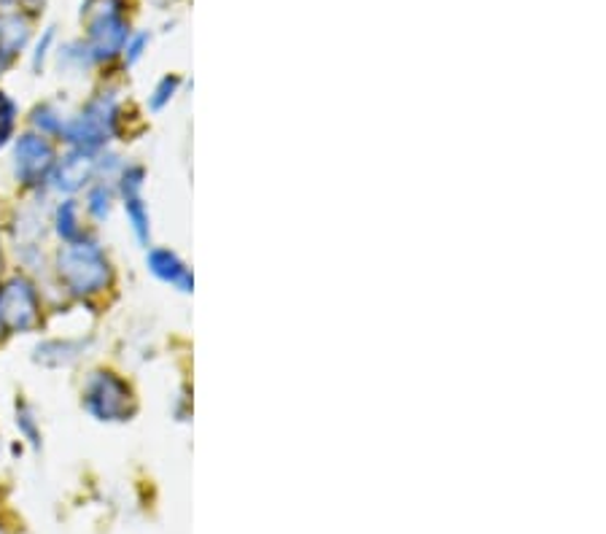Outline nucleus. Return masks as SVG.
<instances>
[{
    "mask_svg": "<svg viewBox=\"0 0 606 534\" xmlns=\"http://www.w3.org/2000/svg\"><path fill=\"white\" fill-rule=\"evenodd\" d=\"M57 272L75 294H95L110 281L106 254L95 243H68L57 257Z\"/></svg>",
    "mask_w": 606,
    "mask_h": 534,
    "instance_id": "obj_1",
    "label": "nucleus"
},
{
    "mask_svg": "<svg viewBox=\"0 0 606 534\" xmlns=\"http://www.w3.org/2000/svg\"><path fill=\"white\" fill-rule=\"evenodd\" d=\"M114 127H116L114 101L101 97V101L92 103L84 114L75 116L71 121H66L60 136L66 138V141H71L79 152L90 154L95 152V149H101L103 143L108 141V136H114Z\"/></svg>",
    "mask_w": 606,
    "mask_h": 534,
    "instance_id": "obj_2",
    "label": "nucleus"
},
{
    "mask_svg": "<svg viewBox=\"0 0 606 534\" xmlns=\"http://www.w3.org/2000/svg\"><path fill=\"white\" fill-rule=\"evenodd\" d=\"M84 408L101 421H125L132 414V394L114 373H95L84 388Z\"/></svg>",
    "mask_w": 606,
    "mask_h": 534,
    "instance_id": "obj_3",
    "label": "nucleus"
},
{
    "mask_svg": "<svg viewBox=\"0 0 606 534\" xmlns=\"http://www.w3.org/2000/svg\"><path fill=\"white\" fill-rule=\"evenodd\" d=\"M0 324L11 333H27L38 324V294L25 278H11L0 287Z\"/></svg>",
    "mask_w": 606,
    "mask_h": 534,
    "instance_id": "obj_4",
    "label": "nucleus"
},
{
    "mask_svg": "<svg viewBox=\"0 0 606 534\" xmlns=\"http://www.w3.org/2000/svg\"><path fill=\"white\" fill-rule=\"evenodd\" d=\"M51 165H55V152H51L49 141L36 132H27L16 141L14 149V171L25 187H36L49 176Z\"/></svg>",
    "mask_w": 606,
    "mask_h": 534,
    "instance_id": "obj_5",
    "label": "nucleus"
},
{
    "mask_svg": "<svg viewBox=\"0 0 606 534\" xmlns=\"http://www.w3.org/2000/svg\"><path fill=\"white\" fill-rule=\"evenodd\" d=\"M141 191H143L141 167H130V171H125V176H121V197H125V211H127V217H130L138 241L149 243V213H145Z\"/></svg>",
    "mask_w": 606,
    "mask_h": 534,
    "instance_id": "obj_6",
    "label": "nucleus"
},
{
    "mask_svg": "<svg viewBox=\"0 0 606 534\" xmlns=\"http://www.w3.org/2000/svg\"><path fill=\"white\" fill-rule=\"evenodd\" d=\"M149 267L160 281L173 283V287H178L180 292H191L189 267L180 263L176 254L167 252V248H154V252L149 254Z\"/></svg>",
    "mask_w": 606,
    "mask_h": 534,
    "instance_id": "obj_7",
    "label": "nucleus"
},
{
    "mask_svg": "<svg viewBox=\"0 0 606 534\" xmlns=\"http://www.w3.org/2000/svg\"><path fill=\"white\" fill-rule=\"evenodd\" d=\"M92 167H95V162L90 160V154H84V152L71 154V156H66L60 165H57L51 182H55L57 189L75 191L79 187H84L86 178L92 176Z\"/></svg>",
    "mask_w": 606,
    "mask_h": 534,
    "instance_id": "obj_8",
    "label": "nucleus"
},
{
    "mask_svg": "<svg viewBox=\"0 0 606 534\" xmlns=\"http://www.w3.org/2000/svg\"><path fill=\"white\" fill-rule=\"evenodd\" d=\"M57 232H60L68 243H75V237L81 235L79 208H75V202L68 200L57 208Z\"/></svg>",
    "mask_w": 606,
    "mask_h": 534,
    "instance_id": "obj_9",
    "label": "nucleus"
},
{
    "mask_svg": "<svg viewBox=\"0 0 606 534\" xmlns=\"http://www.w3.org/2000/svg\"><path fill=\"white\" fill-rule=\"evenodd\" d=\"M16 125V106L11 97H5L3 92H0V149L9 143L11 132H14Z\"/></svg>",
    "mask_w": 606,
    "mask_h": 534,
    "instance_id": "obj_10",
    "label": "nucleus"
},
{
    "mask_svg": "<svg viewBox=\"0 0 606 534\" xmlns=\"http://www.w3.org/2000/svg\"><path fill=\"white\" fill-rule=\"evenodd\" d=\"M86 208H90V213L95 219H106L108 211H110V191L103 187V184H101V187L92 189L90 191V206H86Z\"/></svg>",
    "mask_w": 606,
    "mask_h": 534,
    "instance_id": "obj_11",
    "label": "nucleus"
},
{
    "mask_svg": "<svg viewBox=\"0 0 606 534\" xmlns=\"http://www.w3.org/2000/svg\"><path fill=\"white\" fill-rule=\"evenodd\" d=\"M176 86H178L176 79H165V81H162V86H160V90H156V97H154V101H151V108H162V106H165V103L173 97V92H176Z\"/></svg>",
    "mask_w": 606,
    "mask_h": 534,
    "instance_id": "obj_12",
    "label": "nucleus"
}]
</instances>
